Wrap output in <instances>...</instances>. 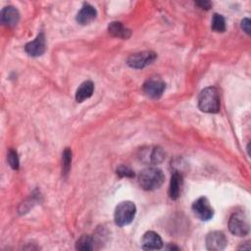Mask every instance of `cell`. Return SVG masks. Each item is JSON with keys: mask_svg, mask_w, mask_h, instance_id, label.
<instances>
[{"mask_svg": "<svg viewBox=\"0 0 251 251\" xmlns=\"http://www.w3.org/2000/svg\"><path fill=\"white\" fill-rule=\"evenodd\" d=\"M198 107L204 113H218L221 107L219 90L214 86L204 88L198 96Z\"/></svg>", "mask_w": 251, "mask_h": 251, "instance_id": "6da1fadb", "label": "cell"}, {"mask_svg": "<svg viewBox=\"0 0 251 251\" xmlns=\"http://www.w3.org/2000/svg\"><path fill=\"white\" fill-rule=\"evenodd\" d=\"M165 180L163 172L155 167L142 170L138 176V183L144 190H155L162 186Z\"/></svg>", "mask_w": 251, "mask_h": 251, "instance_id": "7a4b0ae2", "label": "cell"}, {"mask_svg": "<svg viewBox=\"0 0 251 251\" xmlns=\"http://www.w3.org/2000/svg\"><path fill=\"white\" fill-rule=\"evenodd\" d=\"M136 214V207L131 201H123L115 209L114 220L117 226H125L129 225Z\"/></svg>", "mask_w": 251, "mask_h": 251, "instance_id": "3957f363", "label": "cell"}, {"mask_svg": "<svg viewBox=\"0 0 251 251\" xmlns=\"http://www.w3.org/2000/svg\"><path fill=\"white\" fill-rule=\"evenodd\" d=\"M228 229L236 236H245L249 233V223L247 217L242 212L233 213L228 220Z\"/></svg>", "mask_w": 251, "mask_h": 251, "instance_id": "277c9868", "label": "cell"}, {"mask_svg": "<svg viewBox=\"0 0 251 251\" xmlns=\"http://www.w3.org/2000/svg\"><path fill=\"white\" fill-rule=\"evenodd\" d=\"M157 58L156 53L152 51H142L138 53L131 54L127 60L126 63L129 67L133 69H143L148 65H151Z\"/></svg>", "mask_w": 251, "mask_h": 251, "instance_id": "5b68a950", "label": "cell"}, {"mask_svg": "<svg viewBox=\"0 0 251 251\" xmlns=\"http://www.w3.org/2000/svg\"><path fill=\"white\" fill-rule=\"evenodd\" d=\"M192 212L201 221H209L214 216V210L208 199L204 196L198 198L192 204Z\"/></svg>", "mask_w": 251, "mask_h": 251, "instance_id": "8992f818", "label": "cell"}, {"mask_svg": "<svg viewBox=\"0 0 251 251\" xmlns=\"http://www.w3.org/2000/svg\"><path fill=\"white\" fill-rule=\"evenodd\" d=\"M139 158L141 161H143L146 164H152V165H157L163 162L165 159V153L162 148L160 147H146L142 148L140 150V155Z\"/></svg>", "mask_w": 251, "mask_h": 251, "instance_id": "52a82bcc", "label": "cell"}, {"mask_svg": "<svg viewBox=\"0 0 251 251\" xmlns=\"http://www.w3.org/2000/svg\"><path fill=\"white\" fill-rule=\"evenodd\" d=\"M166 84L160 78H150L143 83V92L150 98H159L165 91Z\"/></svg>", "mask_w": 251, "mask_h": 251, "instance_id": "ba28073f", "label": "cell"}, {"mask_svg": "<svg viewBox=\"0 0 251 251\" xmlns=\"http://www.w3.org/2000/svg\"><path fill=\"white\" fill-rule=\"evenodd\" d=\"M227 245V239L224 232L216 230L208 233L206 237V247L208 250L220 251L224 250Z\"/></svg>", "mask_w": 251, "mask_h": 251, "instance_id": "9c48e42d", "label": "cell"}, {"mask_svg": "<svg viewBox=\"0 0 251 251\" xmlns=\"http://www.w3.org/2000/svg\"><path fill=\"white\" fill-rule=\"evenodd\" d=\"M46 49V45H45V36L44 34L41 32L39 33L34 40L28 42L25 44V52L32 57H38L41 56Z\"/></svg>", "mask_w": 251, "mask_h": 251, "instance_id": "30bf717a", "label": "cell"}, {"mask_svg": "<svg viewBox=\"0 0 251 251\" xmlns=\"http://www.w3.org/2000/svg\"><path fill=\"white\" fill-rule=\"evenodd\" d=\"M163 246L162 238L155 231H147L143 234L141 239V248L143 250H157Z\"/></svg>", "mask_w": 251, "mask_h": 251, "instance_id": "8fae6325", "label": "cell"}, {"mask_svg": "<svg viewBox=\"0 0 251 251\" xmlns=\"http://www.w3.org/2000/svg\"><path fill=\"white\" fill-rule=\"evenodd\" d=\"M97 16L96 9L91 6L90 4H83L81 9L76 14V22L82 25L90 24L92 21L95 20Z\"/></svg>", "mask_w": 251, "mask_h": 251, "instance_id": "7c38bea8", "label": "cell"}, {"mask_svg": "<svg viewBox=\"0 0 251 251\" xmlns=\"http://www.w3.org/2000/svg\"><path fill=\"white\" fill-rule=\"evenodd\" d=\"M20 20L19 11L13 6L4 7L1 11V22L7 26H15Z\"/></svg>", "mask_w": 251, "mask_h": 251, "instance_id": "4fadbf2b", "label": "cell"}, {"mask_svg": "<svg viewBox=\"0 0 251 251\" xmlns=\"http://www.w3.org/2000/svg\"><path fill=\"white\" fill-rule=\"evenodd\" d=\"M182 187V176L177 172H175L172 175L170 188H169V195L173 200H176L179 197Z\"/></svg>", "mask_w": 251, "mask_h": 251, "instance_id": "5bb4252c", "label": "cell"}, {"mask_svg": "<svg viewBox=\"0 0 251 251\" xmlns=\"http://www.w3.org/2000/svg\"><path fill=\"white\" fill-rule=\"evenodd\" d=\"M93 91H94V84H93V82L90 81V80H86V81L82 82L78 86V88L76 89L75 100L78 103H81L84 100H86L89 97H91V95L93 94Z\"/></svg>", "mask_w": 251, "mask_h": 251, "instance_id": "9a60e30c", "label": "cell"}, {"mask_svg": "<svg viewBox=\"0 0 251 251\" xmlns=\"http://www.w3.org/2000/svg\"><path fill=\"white\" fill-rule=\"evenodd\" d=\"M108 31L111 35L118 38H124V39L128 38L131 34V31L120 22L110 23V25H108Z\"/></svg>", "mask_w": 251, "mask_h": 251, "instance_id": "2e32d148", "label": "cell"}, {"mask_svg": "<svg viewBox=\"0 0 251 251\" xmlns=\"http://www.w3.org/2000/svg\"><path fill=\"white\" fill-rule=\"evenodd\" d=\"M75 248L77 250H82V251L93 250L95 248V239L88 234L82 235L77 239L75 243Z\"/></svg>", "mask_w": 251, "mask_h": 251, "instance_id": "e0dca14e", "label": "cell"}, {"mask_svg": "<svg viewBox=\"0 0 251 251\" xmlns=\"http://www.w3.org/2000/svg\"><path fill=\"white\" fill-rule=\"evenodd\" d=\"M72 164V150L66 148L62 155V173L64 176H67L70 172Z\"/></svg>", "mask_w": 251, "mask_h": 251, "instance_id": "ac0fdd59", "label": "cell"}, {"mask_svg": "<svg viewBox=\"0 0 251 251\" xmlns=\"http://www.w3.org/2000/svg\"><path fill=\"white\" fill-rule=\"evenodd\" d=\"M212 29L216 32H224L226 30V21L222 15L214 14L212 19Z\"/></svg>", "mask_w": 251, "mask_h": 251, "instance_id": "d6986e66", "label": "cell"}, {"mask_svg": "<svg viewBox=\"0 0 251 251\" xmlns=\"http://www.w3.org/2000/svg\"><path fill=\"white\" fill-rule=\"evenodd\" d=\"M7 160H8V163H9V165H10V167L12 169H14V170H18L19 169V165H20L19 157H18L17 152L14 149H10L9 150L8 156H7Z\"/></svg>", "mask_w": 251, "mask_h": 251, "instance_id": "ffe728a7", "label": "cell"}, {"mask_svg": "<svg viewBox=\"0 0 251 251\" xmlns=\"http://www.w3.org/2000/svg\"><path fill=\"white\" fill-rule=\"evenodd\" d=\"M117 175L121 177H132L134 176V173L131 169L126 166H120L117 169Z\"/></svg>", "mask_w": 251, "mask_h": 251, "instance_id": "44dd1931", "label": "cell"}, {"mask_svg": "<svg viewBox=\"0 0 251 251\" xmlns=\"http://www.w3.org/2000/svg\"><path fill=\"white\" fill-rule=\"evenodd\" d=\"M241 28L247 33L250 34V20L248 18H245L241 21Z\"/></svg>", "mask_w": 251, "mask_h": 251, "instance_id": "7402d4cb", "label": "cell"}, {"mask_svg": "<svg viewBox=\"0 0 251 251\" xmlns=\"http://www.w3.org/2000/svg\"><path fill=\"white\" fill-rule=\"evenodd\" d=\"M195 4L198 6V7H200L201 9H205V10H209L210 8H211V2L210 1H197V2H195Z\"/></svg>", "mask_w": 251, "mask_h": 251, "instance_id": "603a6c76", "label": "cell"}, {"mask_svg": "<svg viewBox=\"0 0 251 251\" xmlns=\"http://www.w3.org/2000/svg\"><path fill=\"white\" fill-rule=\"evenodd\" d=\"M167 249H179V248H178V247H176V246L170 245V246H168V247H167Z\"/></svg>", "mask_w": 251, "mask_h": 251, "instance_id": "cb8c5ba5", "label": "cell"}]
</instances>
